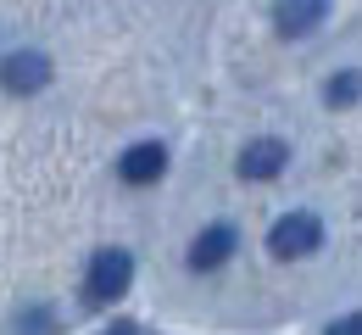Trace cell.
Returning <instances> with one entry per match:
<instances>
[{"mask_svg": "<svg viewBox=\"0 0 362 335\" xmlns=\"http://www.w3.org/2000/svg\"><path fill=\"white\" fill-rule=\"evenodd\" d=\"M106 335H134V324H117V330H106Z\"/></svg>", "mask_w": 362, "mask_h": 335, "instance_id": "10", "label": "cell"}, {"mask_svg": "<svg viewBox=\"0 0 362 335\" xmlns=\"http://www.w3.org/2000/svg\"><path fill=\"white\" fill-rule=\"evenodd\" d=\"M323 101H329V106H357L362 101V73H334V79L323 84Z\"/></svg>", "mask_w": 362, "mask_h": 335, "instance_id": "8", "label": "cell"}, {"mask_svg": "<svg viewBox=\"0 0 362 335\" xmlns=\"http://www.w3.org/2000/svg\"><path fill=\"white\" fill-rule=\"evenodd\" d=\"M228 251H234V229H228V224H212V229H201L195 246H189V268H218V263H228Z\"/></svg>", "mask_w": 362, "mask_h": 335, "instance_id": "7", "label": "cell"}, {"mask_svg": "<svg viewBox=\"0 0 362 335\" xmlns=\"http://www.w3.org/2000/svg\"><path fill=\"white\" fill-rule=\"evenodd\" d=\"M284 162H290V145L284 140H251L240 151V179H273Z\"/></svg>", "mask_w": 362, "mask_h": 335, "instance_id": "5", "label": "cell"}, {"mask_svg": "<svg viewBox=\"0 0 362 335\" xmlns=\"http://www.w3.org/2000/svg\"><path fill=\"white\" fill-rule=\"evenodd\" d=\"M323 335H362V313H346V319H334Z\"/></svg>", "mask_w": 362, "mask_h": 335, "instance_id": "9", "label": "cell"}, {"mask_svg": "<svg viewBox=\"0 0 362 335\" xmlns=\"http://www.w3.org/2000/svg\"><path fill=\"white\" fill-rule=\"evenodd\" d=\"M45 84H50V56H40V50H11V56L0 62V90L34 96V90H45Z\"/></svg>", "mask_w": 362, "mask_h": 335, "instance_id": "3", "label": "cell"}, {"mask_svg": "<svg viewBox=\"0 0 362 335\" xmlns=\"http://www.w3.org/2000/svg\"><path fill=\"white\" fill-rule=\"evenodd\" d=\"M117 174H123V185H156V179L168 174V151H162L156 140H139V145L123 151Z\"/></svg>", "mask_w": 362, "mask_h": 335, "instance_id": "4", "label": "cell"}, {"mask_svg": "<svg viewBox=\"0 0 362 335\" xmlns=\"http://www.w3.org/2000/svg\"><path fill=\"white\" fill-rule=\"evenodd\" d=\"M317 246H323V224H317L313 212H284L279 224L268 229V251L273 257H313Z\"/></svg>", "mask_w": 362, "mask_h": 335, "instance_id": "2", "label": "cell"}, {"mask_svg": "<svg viewBox=\"0 0 362 335\" xmlns=\"http://www.w3.org/2000/svg\"><path fill=\"white\" fill-rule=\"evenodd\" d=\"M129 280H134V257H129L123 246H106V251H95V263H90L84 296H90L95 307H100V302H117V296L129 290Z\"/></svg>", "mask_w": 362, "mask_h": 335, "instance_id": "1", "label": "cell"}, {"mask_svg": "<svg viewBox=\"0 0 362 335\" xmlns=\"http://www.w3.org/2000/svg\"><path fill=\"white\" fill-rule=\"evenodd\" d=\"M323 11H329V0H279L273 6V23H279V34L301 40V34H313L317 23H323Z\"/></svg>", "mask_w": 362, "mask_h": 335, "instance_id": "6", "label": "cell"}]
</instances>
